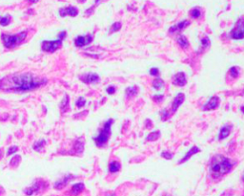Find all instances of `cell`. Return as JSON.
<instances>
[{
    "label": "cell",
    "mask_w": 244,
    "mask_h": 196,
    "mask_svg": "<svg viewBox=\"0 0 244 196\" xmlns=\"http://www.w3.org/2000/svg\"><path fill=\"white\" fill-rule=\"evenodd\" d=\"M47 82V80L34 77L31 73L15 74L0 80V90L6 92H28Z\"/></svg>",
    "instance_id": "cell-1"
},
{
    "label": "cell",
    "mask_w": 244,
    "mask_h": 196,
    "mask_svg": "<svg viewBox=\"0 0 244 196\" xmlns=\"http://www.w3.org/2000/svg\"><path fill=\"white\" fill-rule=\"evenodd\" d=\"M234 166V163L231 159L222 155H215L213 157L210 165V175L214 179H218L225 174L229 173Z\"/></svg>",
    "instance_id": "cell-2"
},
{
    "label": "cell",
    "mask_w": 244,
    "mask_h": 196,
    "mask_svg": "<svg viewBox=\"0 0 244 196\" xmlns=\"http://www.w3.org/2000/svg\"><path fill=\"white\" fill-rule=\"evenodd\" d=\"M114 124V120L113 119H109L107 121H105V124L102 127V129L100 130V132L98 133L96 137L93 138V141L95 143V144L98 146V148H103L105 146L110 139L111 136V127Z\"/></svg>",
    "instance_id": "cell-3"
},
{
    "label": "cell",
    "mask_w": 244,
    "mask_h": 196,
    "mask_svg": "<svg viewBox=\"0 0 244 196\" xmlns=\"http://www.w3.org/2000/svg\"><path fill=\"white\" fill-rule=\"evenodd\" d=\"M27 36V32H20L16 35H6V34H2L1 37H2V42L3 45L6 48L9 49H13L18 45H20L24 40H25Z\"/></svg>",
    "instance_id": "cell-4"
},
{
    "label": "cell",
    "mask_w": 244,
    "mask_h": 196,
    "mask_svg": "<svg viewBox=\"0 0 244 196\" xmlns=\"http://www.w3.org/2000/svg\"><path fill=\"white\" fill-rule=\"evenodd\" d=\"M63 39L59 38L56 40H44L41 43V48L44 52L48 53H54L62 46Z\"/></svg>",
    "instance_id": "cell-5"
},
{
    "label": "cell",
    "mask_w": 244,
    "mask_h": 196,
    "mask_svg": "<svg viewBox=\"0 0 244 196\" xmlns=\"http://www.w3.org/2000/svg\"><path fill=\"white\" fill-rule=\"evenodd\" d=\"M230 37L236 40L243 39L244 38V18H239L236 23L235 28L230 32Z\"/></svg>",
    "instance_id": "cell-6"
},
{
    "label": "cell",
    "mask_w": 244,
    "mask_h": 196,
    "mask_svg": "<svg viewBox=\"0 0 244 196\" xmlns=\"http://www.w3.org/2000/svg\"><path fill=\"white\" fill-rule=\"evenodd\" d=\"M79 80L86 84H91V83L98 82L100 81V78L98 75L95 74V73H87V74L81 75L79 77Z\"/></svg>",
    "instance_id": "cell-7"
},
{
    "label": "cell",
    "mask_w": 244,
    "mask_h": 196,
    "mask_svg": "<svg viewBox=\"0 0 244 196\" xmlns=\"http://www.w3.org/2000/svg\"><path fill=\"white\" fill-rule=\"evenodd\" d=\"M219 103H220V100L219 98L216 96H213L210 98V100L203 105L202 110L203 111H210V110H215L218 107Z\"/></svg>",
    "instance_id": "cell-8"
},
{
    "label": "cell",
    "mask_w": 244,
    "mask_h": 196,
    "mask_svg": "<svg viewBox=\"0 0 244 196\" xmlns=\"http://www.w3.org/2000/svg\"><path fill=\"white\" fill-rule=\"evenodd\" d=\"M184 100H185V95H184L183 93H178V94L175 97L174 102H173V104H172V108H171V110H170L171 115L177 112V110L178 109V107L183 104Z\"/></svg>",
    "instance_id": "cell-9"
},
{
    "label": "cell",
    "mask_w": 244,
    "mask_h": 196,
    "mask_svg": "<svg viewBox=\"0 0 244 196\" xmlns=\"http://www.w3.org/2000/svg\"><path fill=\"white\" fill-rule=\"evenodd\" d=\"M43 187H44V183L41 180H38V181H35L34 183V185L31 186L30 188H27L24 189V192L26 193V195H29V196L34 195V193L39 192L42 189Z\"/></svg>",
    "instance_id": "cell-10"
},
{
    "label": "cell",
    "mask_w": 244,
    "mask_h": 196,
    "mask_svg": "<svg viewBox=\"0 0 244 196\" xmlns=\"http://www.w3.org/2000/svg\"><path fill=\"white\" fill-rule=\"evenodd\" d=\"M93 39V36L92 35H86V36H79L75 39V44L77 47H84L88 44H90Z\"/></svg>",
    "instance_id": "cell-11"
},
{
    "label": "cell",
    "mask_w": 244,
    "mask_h": 196,
    "mask_svg": "<svg viewBox=\"0 0 244 196\" xmlns=\"http://www.w3.org/2000/svg\"><path fill=\"white\" fill-rule=\"evenodd\" d=\"M187 83V78L184 72H178L175 75L174 77V81L173 84L176 86H179V87H183L185 86Z\"/></svg>",
    "instance_id": "cell-12"
},
{
    "label": "cell",
    "mask_w": 244,
    "mask_h": 196,
    "mask_svg": "<svg viewBox=\"0 0 244 196\" xmlns=\"http://www.w3.org/2000/svg\"><path fill=\"white\" fill-rule=\"evenodd\" d=\"M74 179H75V176H74V175L67 174V175H65L63 178H61V179H59L58 181L56 182V184H55V188H56V189H61V188H65V187L68 185V183H70L72 180H74Z\"/></svg>",
    "instance_id": "cell-13"
},
{
    "label": "cell",
    "mask_w": 244,
    "mask_h": 196,
    "mask_svg": "<svg viewBox=\"0 0 244 196\" xmlns=\"http://www.w3.org/2000/svg\"><path fill=\"white\" fill-rule=\"evenodd\" d=\"M59 14L61 17H64L66 15H70V16H77L78 14V10L76 7L72 6H69L66 8H62L59 10Z\"/></svg>",
    "instance_id": "cell-14"
},
{
    "label": "cell",
    "mask_w": 244,
    "mask_h": 196,
    "mask_svg": "<svg viewBox=\"0 0 244 196\" xmlns=\"http://www.w3.org/2000/svg\"><path fill=\"white\" fill-rule=\"evenodd\" d=\"M189 24H190L189 20H182L179 23H178V24H176V25L171 27L169 29V33L170 34H174V33H177L178 31H182L183 29H185L186 27L189 26Z\"/></svg>",
    "instance_id": "cell-15"
},
{
    "label": "cell",
    "mask_w": 244,
    "mask_h": 196,
    "mask_svg": "<svg viewBox=\"0 0 244 196\" xmlns=\"http://www.w3.org/2000/svg\"><path fill=\"white\" fill-rule=\"evenodd\" d=\"M199 152H200V149L198 148V146H193V148L185 154V156H184L180 161H178V164H183V163H185V162L188 161L193 155L197 154V153H199Z\"/></svg>",
    "instance_id": "cell-16"
},
{
    "label": "cell",
    "mask_w": 244,
    "mask_h": 196,
    "mask_svg": "<svg viewBox=\"0 0 244 196\" xmlns=\"http://www.w3.org/2000/svg\"><path fill=\"white\" fill-rule=\"evenodd\" d=\"M231 129H232V126H224L221 127V129L219 130V135H218V140L221 141L225 138H227L230 133H231Z\"/></svg>",
    "instance_id": "cell-17"
},
{
    "label": "cell",
    "mask_w": 244,
    "mask_h": 196,
    "mask_svg": "<svg viewBox=\"0 0 244 196\" xmlns=\"http://www.w3.org/2000/svg\"><path fill=\"white\" fill-rule=\"evenodd\" d=\"M84 184L83 183H77V184H75L74 186L72 187V189H71V193L72 195H78L79 193H81L83 190H84Z\"/></svg>",
    "instance_id": "cell-18"
},
{
    "label": "cell",
    "mask_w": 244,
    "mask_h": 196,
    "mask_svg": "<svg viewBox=\"0 0 244 196\" xmlns=\"http://www.w3.org/2000/svg\"><path fill=\"white\" fill-rule=\"evenodd\" d=\"M177 41L178 43V45L182 48V49H186L189 47V41L187 39V37L183 35H180L179 36H178Z\"/></svg>",
    "instance_id": "cell-19"
},
{
    "label": "cell",
    "mask_w": 244,
    "mask_h": 196,
    "mask_svg": "<svg viewBox=\"0 0 244 196\" xmlns=\"http://www.w3.org/2000/svg\"><path fill=\"white\" fill-rule=\"evenodd\" d=\"M120 167H121L120 164L118 162H116V161H113V162H111L109 164V171L111 173L117 172V171L120 170Z\"/></svg>",
    "instance_id": "cell-20"
},
{
    "label": "cell",
    "mask_w": 244,
    "mask_h": 196,
    "mask_svg": "<svg viewBox=\"0 0 244 196\" xmlns=\"http://www.w3.org/2000/svg\"><path fill=\"white\" fill-rule=\"evenodd\" d=\"M125 93L127 95L128 98H132L134 96H136L137 93H138V87L137 86H130V87H127L126 90H125Z\"/></svg>",
    "instance_id": "cell-21"
},
{
    "label": "cell",
    "mask_w": 244,
    "mask_h": 196,
    "mask_svg": "<svg viewBox=\"0 0 244 196\" xmlns=\"http://www.w3.org/2000/svg\"><path fill=\"white\" fill-rule=\"evenodd\" d=\"M164 84H165L164 81H163L162 79H160V78L155 79L154 81H153V83H152L153 87H154L155 89H156V90H160V89H162V88L164 87Z\"/></svg>",
    "instance_id": "cell-22"
},
{
    "label": "cell",
    "mask_w": 244,
    "mask_h": 196,
    "mask_svg": "<svg viewBox=\"0 0 244 196\" xmlns=\"http://www.w3.org/2000/svg\"><path fill=\"white\" fill-rule=\"evenodd\" d=\"M45 143H46V141L43 140V139H42V140H39V141H36V142L34 143V145H33L34 150H35V151H40V150L42 149V148L44 146Z\"/></svg>",
    "instance_id": "cell-23"
},
{
    "label": "cell",
    "mask_w": 244,
    "mask_h": 196,
    "mask_svg": "<svg viewBox=\"0 0 244 196\" xmlns=\"http://www.w3.org/2000/svg\"><path fill=\"white\" fill-rule=\"evenodd\" d=\"M159 137H160V132H159L158 130H157V131H153V132H151V133L147 136L146 140L150 141V142H153V141H156Z\"/></svg>",
    "instance_id": "cell-24"
},
{
    "label": "cell",
    "mask_w": 244,
    "mask_h": 196,
    "mask_svg": "<svg viewBox=\"0 0 244 196\" xmlns=\"http://www.w3.org/2000/svg\"><path fill=\"white\" fill-rule=\"evenodd\" d=\"M190 15L192 18H199L201 16V11L199 8H194L190 11Z\"/></svg>",
    "instance_id": "cell-25"
},
{
    "label": "cell",
    "mask_w": 244,
    "mask_h": 196,
    "mask_svg": "<svg viewBox=\"0 0 244 196\" xmlns=\"http://www.w3.org/2000/svg\"><path fill=\"white\" fill-rule=\"evenodd\" d=\"M11 22V16L5 15V16H0V25L1 26H7Z\"/></svg>",
    "instance_id": "cell-26"
},
{
    "label": "cell",
    "mask_w": 244,
    "mask_h": 196,
    "mask_svg": "<svg viewBox=\"0 0 244 196\" xmlns=\"http://www.w3.org/2000/svg\"><path fill=\"white\" fill-rule=\"evenodd\" d=\"M229 74H230V76H231L232 78L236 79V78L238 77V75H239V71H238L237 67H236V66L231 67V68L229 69Z\"/></svg>",
    "instance_id": "cell-27"
},
{
    "label": "cell",
    "mask_w": 244,
    "mask_h": 196,
    "mask_svg": "<svg viewBox=\"0 0 244 196\" xmlns=\"http://www.w3.org/2000/svg\"><path fill=\"white\" fill-rule=\"evenodd\" d=\"M121 28V23L120 22H115L112 25V28L110 29V34H113V33H115L117 32L118 30H120Z\"/></svg>",
    "instance_id": "cell-28"
},
{
    "label": "cell",
    "mask_w": 244,
    "mask_h": 196,
    "mask_svg": "<svg viewBox=\"0 0 244 196\" xmlns=\"http://www.w3.org/2000/svg\"><path fill=\"white\" fill-rule=\"evenodd\" d=\"M85 104H86V100H85V98H83V97H79L78 99H77V103H76V105H77L78 108H81V107H83Z\"/></svg>",
    "instance_id": "cell-29"
},
{
    "label": "cell",
    "mask_w": 244,
    "mask_h": 196,
    "mask_svg": "<svg viewBox=\"0 0 244 196\" xmlns=\"http://www.w3.org/2000/svg\"><path fill=\"white\" fill-rule=\"evenodd\" d=\"M210 44H211V42H210L209 37L204 36L203 38H201V40H200V46H201L202 48H207Z\"/></svg>",
    "instance_id": "cell-30"
},
{
    "label": "cell",
    "mask_w": 244,
    "mask_h": 196,
    "mask_svg": "<svg viewBox=\"0 0 244 196\" xmlns=\"http://www.w3.org/2000/svg\"><path fill=\"white\" fill-rule=\"evenodd\" d=\"M171 117V113L168 110H164L160 112V119L161 120H167Z\"/></svg>",
    "instance_id": "cell-31"
},
{
    "label": "cell",
    "mask_w": 244,
    "mask_h": 196,
    "mask_svg": "<svg viewBox=\"0 0 244 196\" xmlns=\"http://www.w3.org/2000/svg\"><path fill=\"white\" fill-rule=\"evenodd\" d=\"M69 101H70V98L66 95V96L64 97V100H63L62 103H61V105H60L62 109L66 110V107H67V105L69 104Z\"/></svg>",
    "instance_id": "cell-32"
},
{
    "label": "cell",
    "mask_w": 244,
    "mask_h": 196,
    "mask_svg": "<svg viewBox=\"0 0 244 196\" xmlns=\"http://www.w3.org/2000/svg\"><path fill=\"white\" fill-rule=\"evenodd\" d=\"M149 73H150V75H151V76H153V77H156V76L159 75V69L156 68V67H153V68L150 69Z\"/></svg>",
    "instance_id": "cell-33"
},
{
    "label": "cell",
    "mask_w": 244,
    "mask_h": 196,
    "mask_svg": "<svg viewBox=\"0 0 244 196\" xmlns=\"http://www.w3.org/2000/svg\"><path fill=\"white\" fill-rule=\"evenodd\" d=\"M161 157H163V158H165L167 160H171V159H173L174 155H173V153H171L169 151H163L161 153Z\"/></svg>",
    "instance_id": "cell-34"
},
{
    "label": "cell",
    "mask_w": 244,
    "mask_h": 196,
    "mask_svg": "<svg viewBox=\"0 0 244 196\" xmlns=\"http://www.w3.org/2000/svg\"><path fill=\"white\" fill-rule=\"evenodd\" d=\"M164 99V95H155L154 97H153V100H154V102H156V103H161L162 102V100Z\"/></svg>",
    "instance_id": "cell-35"
},
{
    "label": "cell",
    "mask_w": 244,
    "mask_h": 196,
    "mask_svg": "<svg viewBox=\"0 0 244 196\" xmlns=\"http://www.w3.org/2000/svg\"><path fill=\"white\" fill-rule=\"evenodd\" d=\"M106 91H107V93H108L109 95H114V94L115 93V91H116V88H115L114 85H110V86L106 89Z\"/></svg>",
    "instance_id": "cell-36"
},
{
    "label": "cell",
    "mask_w": 244,
    "mask_h": 196,
    "mask_svg": "<svg viewBox=\"0 0 244 196\" xmlns=\"http://www.w3.org/2000/svg\"><path fill=\"white\" fill-rule=\"evenodd\" d=\"M17 146H11V148L8 149V151H7V155H12V154H13V153H15L16 151H17Z\"/></svg>",
    "instance_id": "cell-37"
},
{
    "label": "cell",
    "mask_w": 244,
    "mask_h": 196,
    "mask_svg": "<svg viewBox=\"0 0 244 196\" xmlns=\"http://www.w3.org/2000/svg\"><path fill=\"white\" fill-rule=\"evenodd\" d=\"M29 1H30L31 3H36L38 0H29Z\"/></svg>",
    "instance_id": "cell-38"
},
{
    "label": "cell",
    "mask_w": 244,
    "mask_h": 196,
    "mask_svg": "<svg viewBox=\"0 0 244 196\" xmlns=\"http://www.w3.org/2000/svg\"><path fill=\"white\" fill-rule=\"evenodd\" d=\"M240 110H241L242 113H244V105H242V106L240 107Z\"/></svg>",
    "instance_id": "cell-39"
},
{
    "label": "cell",
    "mask_w": 244,
    "mask_h": 196,
    "mask_svg": "<svg viewBox=\"0 0 244 196\" xmlns=\"http://www.w3.org/2000/svg\"><path fill=\"white\" fill-rule=\"evenodd\" d=\"M99 1H100V0H95V1H94V2H95V4H96V3H98Z\"/></svg>",
    "instance_id": "cell-40"
}]
</instances>
